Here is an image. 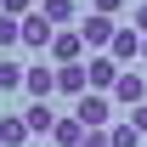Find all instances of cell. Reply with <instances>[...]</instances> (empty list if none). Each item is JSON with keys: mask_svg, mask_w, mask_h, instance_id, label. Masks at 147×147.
<instances>
[{"mask_svg": "<svg viewBox=\"0 0 147 147\" xmlns=\"http://www.w3.org/2000/svg\"><path fill=\"white\" fill-rule=\"evenodd\" d=\"M74 119L85 130H113V96H102V91H85L79 102H74Z\"/></svg>", "mask_w": 147, "mask_h": 147, "instance_id": "obj_1", "label": "cell"}, {"mask_svg": "<svg viewBox=\"0 0 147 147\" xmlns=\"http://www.w3.org/2000/svg\"><path fill=\"white\" fill-rule=\"evenodd\" d=\"M113 34H119V23H113V17H96V11H85V17H79V40H85L96 57L113 45Z\"/></svg>", "mask_w": 147, "mask_h": 147, "instance_id": "obj_2", "label": "cell"}, {"mask_svg": "<svg viewBox=\"0 0 147 147\" xmlns=\"http://www.w3.org/2000/svg\"><path fill=\"white\" fill-rule=\"evenodd\" d=\"M142 102H147V74H136V68H125V74H119V85H113V108H142Z\"/></svg>", "mask_w": 147, "mask_h": 147, "instance_id": "obj_3", "label": "cell"}, {"mask_svg": "<svg viewBox=\"0 0 147 147\" xmlns=\"http://www.w3.org/2000/svg\"><path fill=\"white\" fill-rule=\"evenodd\" d=\"M57 34H62V28H51L40 11H34V17H23V45H28V51H51V40H57Z\"/></svg>", "mask_w": 147, "mask_h": 147, "instance_id": "obj_4", "label": "cell"}, {"mask_svg": "<svg viewBox=\"0 0 147 147\" xmlns=\"http://www.w3.org/2000/svg\"><path fill=\"white\" fill-rule=\"evenodd\" d=\"M85 57V40H79V28H62V34L51 40V62L57 68H68V62H79Z\"/></svg>", "mask_w": 147, "mask_h": 147, "instance_id": "obj_5", "label": "cell"}, {"mask_svg": "<svg viewBox=\"0 0 147 147\" xmlns=\"http://www.w3.org/2000/svg\"><path fill=\"white\" fill-rule=\"evenodd\" d=\"M23 91L34 96V102H45V96L57 91V68H51V62H28V79H23Z\"/></svg>", "mask_w": 147, "mask_h": 147, "instance_id": "obj_6", "label": "cell"}, {"mask_svg": "<svg viewBox=\"0 0 147 147\" xmlns=\"http://www.w3.org/2000/svg\"><path fill=\"white\" fill-rule=\"evenodd\" d=\"M85 74H91V91H113L125 68H119V62H113V57L102 51V57H91V62H85Z\"/></svg>", "mask_w": 147, "mask_h": 147, "instance_id": "obj_7", "label": "cell"}, {"mask_svg": "<svg viewBox=\"0 0 147 147\" xmlns=\"http://www.w3.org/2000/svg\"><path fill=\"white\" fill-rule=\"evenodd\" d=\"M57 91H62V96H74V102L91 91V74H85V62H68V68H57Z\"/></svg>", "mask_w": 147, "mask_h": 147, "instance_id": "obj_8", "label": "cell"}, {"mask_svg": "<svg viewBox=\"0 0 147 147\" xmlns=\"http://www.w3.org/2000/svg\"><path fill=\"white\" fill-rule=\"evenodd\" d=\"M108 57L113 62H142V34H136V28H119L113 45H108Z\"/></svg>", "mask_w": 147, "mask_h": 147, "instance_id": "obj_9", "label": "cell"}, {"mask_svg": "<svg viewBox=\"0 0 147 147\" xmlns=\"http://www.w3.org/2000/svg\"><path fill=\"white\" fill-rule=\"evenodd\" d=\"M23 125H28V136H51V130H57V108L34 102V108H23Z\"/></svg>", "mask_w": 147, "mask_h": 147, "instance_id": "obj_10", "label": "cell"}, {"mask_svg": "<svg viewBox=\"0 0 147 147\" xmlns=\"http://www.w3.org/2000/svg\"><path fill=\"white\" fill-rule=\"evenodd\" d=\"M40 17L51 23V28H68V23L79 17V6H74V0H40Z\"/></svg>", "mask_w": 147, "mask_h": 147, "instance_id": "obj_11", "label": "cell"}, {"mask_svg": "<svg viewBox=\"0 0 147 147\" xmlns=\"http://www.w3.org/2000/svg\"><path fill=\"white\" fill-rule=\"evenodd\" d=\"M23 142H28L23 113H0V147H23Z\"/></svg>", "mask_w": 147, "mask_h": 147, "instance_id": "obj_12", "label": "cell"}, {"mask_svg": "<svg viewBox=\"0 0 147 147\" xmlns=\"http://www.w3.org/2000/svg\"><path fill=\"white\" fill-rule=\"evenodd\" d=\"M51 142H57V147H85V125H79V119L68 113V119H57V130H51Z\"/></svg>", "mask_w": 147, "mask_h": 147, "instance_id": "obj_13", "label": "cell"}, {"mask_svg": "<svg viewBox=\"0 0 147 147\" xmlns=\"http://www.w3.org/2000/svg\"><path fill=\"white\" fill-rule=\"evenodd\" d=\"M108 147H142V130L130 125V119H119V125L108 130Z\"/></svg>", "mask_w": 147, "mask_h": 147, "instance_id": "obj_14", "label": "cell"}, {"mask_svg": "<svg viewBox=\"0 0 147 147\" xmlns=\"http://www.w3.org/2000/svg\"><path fill=\"white\" fill-rule=\"evenodd\" d=\"M23 79H28L23 62H0V91H23Z\"/></svg>", "mask_w": 147, "mask_h": 147, "instance_id": "obj_15", "label": "cell"}, {"mask_svg": "<svg viewBox=\"0 0 147 147\" xmlns=\"http://www.w3.org/2000/svg\"><path fill=\"white\" fill-rule=\"evenodd\" d=\"M11 45H23V23L0 11V51H11Z\"/></svg>", "mask_w": 147, "mask_h": 147, "instance_id": "obj_16", "label": "cell"}, {"mask_svg": "<svg viewBox=\"0 0 147 147\" xmlns=\"http://www.w3.org/2000/svg\"><path fill=\"white\" fill-rule=\"evenodd\" d=\"M0 11H6V17H17V23H23V17H34V0H0Z\"/></svg>", "mask_w": 147, "mask_h": 147, "instance_id": "obj_17", "label": "cell"}, {"mask_svg": "<svg viewBox=\"0 0 147 147\" xmlns=\"http://www.w3.org/2000/svg\"><path fill=\"white\" fill-rule=\"evenodd\" d=\"M125 6H130V0H91V11H96V17H119Z\"/></svg>", "mask_w": 147, "mask_h": 147, "instance_id": "obj_18", "label": "cell"}, {"mask_svg": "<svg viewBox=\"0 0 147 147\" xmlns=\"http://www.w3.org/2000/svg\"><path fill=\"white\" fill-rule=\"evenodd\" d=\"M130 28H136V34L147 40V0H142V6H136V11H130Z\"/></svg>", "mask_w": 147, "mask_h": 147, "instance_id": "obj_19", "label": "cell"}, {"mask_svg": "<svg viewBox=\"0 0 147 147\" xmlns=\"http://www.w3.org/2000/svg\"><path fill=\"white\" fill-rule=\"evenodd\" d=\"M130 125H136V130L147 136V102H142V108H130Z\"/></svg>", "mask_w": 147, "mask_h": 147, "instance_id": "obj_20", "label": "cell"}, {"mask_svg": "<svg viewBox=\"0 0 147 147\" xmlns=\"http://www.w3.org/2000/svg\"><path fill=\"white\" fill-rule=\"evenodd\" d=\"M85 147H108V130H85Z\"/></svg>", "mask_w": 147, "mask_h": 147, "instance_id": "obj_21", "label": "cell"}, {"mask_svg": "<svg viewBox=\"0 0 147 147\" xmlns=\"http://www.w3.org/2000/svg\"><path fill=\"white\" fill-rule=\"evenodd\" d=\"M142 62H147V40H142Z\"/></svg>", "mask_w": 147, "mask_h": 147, "instance_id": "obj_22", "label": "cell"}]
</instances>
